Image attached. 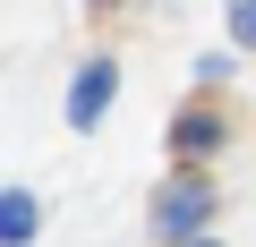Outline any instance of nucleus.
<instances>
[{"instance_id":"obj_1","label":"nucleus","mask_w":256,"mask_h":247,"mask_svg":"<svg viewBox=\"0 0 256 247\" xmlns=\"http://www.w3.org/2000/svg\"><path fill=\"white\" fill-rule=\"evenodd\" d=\"M111 85H120V77H111V60H94V68L77 77V94H68V119H77V128H94V119L111 111Z\"/></svg>"},{"instance_id":"obj_2","label":"nucleus","mask_w":256,"mask_h":247,"mask_svg":"<svg viewBox=\"0 0 256 247\" xmlns=\"http://www.w3.org/2000/svg\"><path fill=\"white\" fill-rule=\"evenodd\" d=\"M205 205H214V196H205L196 179H180V188L162 196V213H154V222H162V239H188V230L205 222Z\"/></svg>"},{"instance_id":"obj_3","label":"nucleus","mask_w":256,"mask_h":247,"mask_svg":"<svg viewBox=\"0 0 256 247\" xmlns=\"http://www.w3.org/2000/svg\"><path fill=\"white\" fill-rule=\"evenodd\" d=\"M34 222H43V213H34V196H18V188L0 196V247H26V239H34Z\"/></svg>"},{"instance_id":"obj_4","label":"nucleus","mask_w":256,"mask_h":247,"mask_svg":"<svg viewBox=\"0 0 256 247\" xmlns=\"http://www.w3.org/2000/svg\"><path fill=\"white\" fill-rule=\"evenodd\" d=\"M171 145H180V154H205V145H214V119H180Z\"/></svg>"},{"instance_id":"obj_5","label":"nucleus","mask_w":256,"mask_h":247,"mask_svg":"<svg viewBox=\"0 0 256 247\" xmlns=\"http://www.w3.org/2000/svg\"><path fill=\"white\" fill-rule=\"evenodd\" d=\"M230 43L256 51V0H230Z\"/></svg>"}]
</instances>
